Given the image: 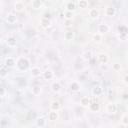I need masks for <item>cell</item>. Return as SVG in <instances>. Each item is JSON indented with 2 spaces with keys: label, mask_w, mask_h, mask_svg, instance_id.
Returning <instances> with one entry per match:
<instances>
[{
  "label": "cell",
  "mask_w": 128,
  "mask_h": 128,
  "mask_svg": "<svg viewBox=\"0 0 128 128\" xmlns=\"http://www.w3.org/2000/svg\"><path fill=\"white\" fill-rule=\"evenodd\" d=\"M82 56H83V59L84 60H90L91 57H92V53H91V51H86V52L83 53Z\"/></svg>",
  "instance_id": "31"
},
{
  "label": "cell",
  "mask_w": 128,
  "mask_h": 128,
  "mask_svg": "<svg viewBox=\"0 0 128 128\" xmlns=\"http://www.w3.org/2000/svg\"><path fill=\"white\" fill-rule=\"evenodd\" d=\"M50 88H51L52 92H54V93H59V92H60V90H61L60 82H59V81H55V82H53V83L51 84Z\"/></svg>",
  "instance_id": "16"
},
{
  "label": "cell",
  "mask_w": 128,
  "mask_h": 128,
  "mask_svg": "<svg viewBox=\"0 0 128 128\" xmlns=\"http://www.w3.org/2000/svg\"><path fill=\"white\" fill-rule=\"evenodd\" d=\"M75 8H76V5L73 1H69L66 4V10H68V11H75Z\"/></svg>",
  "instance_id": "28"
},
{
  "label": "cell",
  "mask_w": 128,
  "mask_h": 128,
  "mask_svg": "<svg viewBox=\"0 0 128 128\" xmlns=\"http://www.w3.org/2000/svg\"><path fill=\"white\" fill-rule=\"evenodd\" d=\"M127 1H128V0H127Z\"/></svg>",
  "instance_id": "38"
},
{
  "label": "cell",
  "mask_w": 128,
  "mask_h": 128,
  "mask_svg": "<svg viewBox=\"0 0 128 128\" xmlns=\"http://www.w3.org/2000/svg\"><path fill=\"white\" fill-rule=\"evenodd\" d=\"M118 111V106L116 103H109L106 106V112L109 114H114Z\"/></svg>",
  "instance_id": "3"
},
{
  "label": "cell",
  "mask_w": 128,
  "mask_h": 128,
  "mask_svg": "<svg viewBox=\"0 0 128 128\" xmlns=\"http://www.w3.org/2000/svg\"><path fill=\"white\" fill-rule=\"evenodd\" d=\"M43 77H44V79H45V80H47V81L52 80V79H53V77H54V73H53V71H52V70L47 69V70H45V71L43 72Z\"/></svg>",
  "instance_id": "19"
},
{
  "label": "cell",
  "mask_w": 128,
  "mask_h": 128,
  "mask_svg": "<svg viewBox=\"0 0 128 128\" xmlns=\"http://www.w3.org/2000/svg\"><path fill=\"white\" fill-rule=\"evenodd\" d=\"M81 89V85L79 84V82L77 81H73L71 84H70V90L72 92H79Z\"/></svg>",
  "instance_id": "20"
},
{
  "label": "cell",
  "mask_w": 128,
  "mask_h": 128,
  "mask_svg": "<svg viewBox=\"0 0 128 128\" xmlns=\"http://www.w3.org/2000/svg\"><path fill=\"white\" fill-rule=\"evenodd\" d=\"M116 14V9L113 6H107L105 9V15L108 17H113Z\"/></svg>",
  "instance_id": "10"
},
{
  "label": "cell",
  "mask_w": 128,
  "mask_h": 128,
  "mask_svg": "<svg viewBox=\"0 0 128 128\" xmlns=\"http://www.w3.org/2000/svg\"><path fill=\"white\" fill-rule=\"evenodd\" d=\"M127 57H128V52H127Z\"/></svg>",
  "instance_id": "37"
},
{
  "label": "cell",
  "mask_w": 128,
  "mask_h": 128,
  "mask_svg": "<svg viewBox=\"0 0 128 128\" xmlns=\"http://www.w3.org/2000/svg\"><path fill=\"white\" fill-rule=\"evenodd\" d=\"M16 66H17V68H18L19 71H25V70H27L29 68L30 61L26 57H20L16 61Z\"/></svg>",
  "instance_id": "1"
},
{
  "label": "cell",
  "mask_w": 128,
  "mask_h": 128,
  "mask_svg": "<svg viewBox=\"0 0 128 128\" xmlns=\"http://www.w3.org/2000/svg\"><path fill=\"white\" fill-rule=\"evenodd\" d=\"M92 94L94 95V96H96V97H99V96H101L102 95V93H103V88L100 86V85H96V86H94L93 88H92Z\"/></svg>",
  "instance_id": "6"
},
{
  "label": "cell",
  "mask_w": 128,
  "mask_h": 128,
  "mask_svg": "<svg viewBox=\"0 0 128 128\" xmlns=\"http://www.w3.org/2000/svg\"><path fill=\"white\" fill-rule=\"evenodd\" d=\"M74 16H75L74 11H68V10H66L65 13H64V18H65V20H73Z\"/></svg>",
  "instance_id": "24"
},
{
  "label": "cell",
  "mask_w": 128,
  "mask_h": 128,
  "mask_svg": "<svg viewBox=\"0 0 128 128\" xmlns=\"http://www.w3.org/2000/svg\"><path fill=\"white\" fill-rule=\"evenodd\" d=\"M89 109H90V111L93 112V113H98V112H100V110H101V106H100L99 103L94 102V103H90Z\"/></svg>",
  "instance_id": "9"
},
{
  "label": "cell",
  "mask_w": 128,
  "mask_h": 128,
  "mask_svg": "<svg viewBox=\"0 0 128 128\" xmlns=\"http://www.w3.org/2000/svg\"><path fill=\"white\" fill-rule=\"evenodd\" d=\"M14 10L17 13H21L24 10V4H23V2L22 1H16L14 3Z\"/></svg>",
  "instance_id": "13"
},
{
  "label": "cell",
  "mask_w": 128,
  "mask_h": 128,
  "mask_svg": "<svg viewBox=\"0 0 128 128\" xmlns=\"http://www.w3.org/2000/svg\"><path fill=\"white\" fill-rule=\"evenodd\" d=\"M121 123L123 126L128 127V115H123L121 118Z\"/></svg>",
  "instance_id": "30"
},
{
  "label": "cell",
  "mask_w": 128,
  "mask_h": 128,
  "mask_svg": "<svg viewBox=\"0 0 128 128\" xmlns=\"http://www.w3.org/2000/svg\"><path fill=\"white\" fill-rule=\"evenodd\" d=\"M123 82H124V84L128 85V74H126V75L124 76V78H123Z\"/></svg>",
  "instance_id": "35"
},
{
  "label": "cell",
  "mask_w": 128,
  "mask_h": 128,
  "mask_svg": "<svg viewBox=\"0 0 128 128\" xmlns=\"http://www.w3.org/2000/svg\"><path fill=\"white\" fill-rule=\"evenodd\" d=\"M6 22L8 24H15L17 22V17L12 14V13H9L7 16H6Z\"/></svg>",
  "instance_id": "22"
},
{
  "label": "cell",
  "mask_w": 128,
  "mask_h": 128,
  "mask_svg": "<svg viewBox=\"0 0 128 128\" xmlns=\"http://www.w3.org/2000/svg\"><path fill=\"white\" fill-rule=\"evenodd\" d=\"M6 43H7L8 47H10V48H14V47H16V45H17V39H16L14 36H10V37L7 38Z\"/></svg>",
  "instance_id": "8"
},
{
  "label": "cell",
  "mask_w": 128,
  "mask_h": 128,
  "mask_svg": "<svg viewBox=\"0 0 128 128\" xmlns=\"http://www.w3.org/2000/svg\"><path fill=\"white\" fill-rule=\"evenodd\" d=\"M88 14H89V17L91 18V19H93V20H96L98 17H99V11L96 9V8H91V9H89V12H88Z\"/></svg>",
  "instance_id": "11"
},
{
  "label": "cell",
  "mask_w": 128,
  "mask_h": 128,
  "mask_svg": "<svg viewBox=\"0 0 128 128\" xmlns=\"http://www.w3.org/2000/svg\"><path fill=\"white\" fill-rule=\"evenodd\" d=\"M92 40H93L94 43L100 44V43L103 41V34H101V33H99V32L95 33V34L93 35V37H92Z\"/></svg>",
  "instance_id": "17"
},
{
  "label": "cell",
  "mask_w": 128,
  "mask_h": 128,
  "mask_svg": "<svg viewBox=\"0 0 128 128\" xmlns=\"http://www.w3.org/2000/svg\"><path fill=\"white\" fill-rule=\"evenodd\" d=\"M0 75H1V78L2 79H4L6 76H8V72H7V70L5 69V68H1V73H0Z\"/></svg>",
  "instance_id": "32"
},
{
  "label": "cell",
  "mask_w": 128,
  "mask_h": 128,
  "mask_svg": "<svg viewBox=\"0 0 128 128\" xmlns=\"http://www.w3.org/2000/svg\"><path fill=\"white\" fill-rule=\"evenodd\" d=\"M46 123H47V120L43 117L37 118V120H36V126H38V127H44V126H46Z\"/></svg>",
  "instance_id": "25"
},
{
  "label": "cell",
  "mask_w": 128,
  "mask_h": 128,
  "mask_svg": "<svg viewBox=\"0 0 128 128\" xmlns=\"http://www.w3.org/2000/svg\"><path fill=\"white\" fill-rule=\"evenodd\" d=\"M121 68H122V66H121V64H120V63H118V62H116V63H113V64H112V69H113L115 72L120 71V70H121Z\"/></svg>",
  "instance_id": "29"
},
{
  "label": "cell",
  "mask_w": 128,
  "mask_h": 128,
  "mask_svg": "<svg viewBox=\"0 0 128 128\" xmlns=\"http://www.w3.org/2000/svg\"><path fill=\"white\" fill-rule=\"evenodd\" d=\"M74 37H75V33H74L73 30H67V31H65V33H64V39L66 41H71V40L74 39Z\"/></svg>",
  "instance_id": "14"
},
{
  "label": "cell",
  "mask_w": 128,
  "mask_h": 128,
  "mask_svg": "<svg viewBox=\"0 0 128 128\" xmlns=\"http://www.w3.org/2000/svg\"><path fill=\"white\" fill-rule=\"evenodd\" d=\"M49 108L50 110H56V111H59L60 108H61V104L58 100H52L49 104Z\"/></svg>",
  "instance_id": "7"
},
{
  "label": "cell",
  "mask_w": 128,
  "mask_h": 128,
  "mask_svg": "<svg viewBox=\"0 0 128 128\" xmlns=\"http://www.w3.org/2000/svg\"><path fill=\"white\" fill-rule=\"evenodd\" d=\"M41 91H42V89H41L40 86H33L32 89H31V92H32V94H33L34 96L39 95V94L41 93Z\"/></svg>",
  "instance_id": "27"
},
{
  "label": "cell",
  "mask_w": 128,
  "mask_h": 128,
  "mask_svg": "<svg viewBox=\"0 0 128 128\" xmlns=\"http://www.w3.org/2000/svg\"><path fill=\"white\" fill-rule=\"evenodd\" d=\"M4 64H5V66L8 67V68H12V67L15 66V64H16V60H15L13 57H7V58L5 59Z\"/></svg>",
  "instance_id": "12"
},
{
  "label": "cell",
  "mask_w": 128,
  "mask_h": 128,
  "mask_svg": "<svg viewBox=\"0 0 128 128\" xmlns=\"http://www.w3.org/2000/svg\"><path fill=\"white\" fill-rule=\"evenodd\" d=\"M43 6V2L41 0H32L31 1V7L35 10H38V9H41Z\"/></svg>",
  "instance_id": "18"
},
{
  "label": "cell",
  "mask_w": 128,
  "mask_h": 128,
  "mask_svg": "<svg viewBox=\"0 0 128 128\" xmlns=\"http://www.w3.org/2000/svg\"><path fill=\"white\" fill-rule=\"evenodd\" d=\"M97 30H98V32H99V33H101V34H105V33L109 32L110 27H109V25H107V24L103 23V24H99V25H98Z\"/></svg>",
  "instance_id": "5"
},
{
  "label": "cell",
  "mask_w": 128,
  "mask_h": 128,
  "mask_svg": "<svg viewBox=\"0 0 128 128\" xmlns=\"http://www.w3.org/2000/svg\"><path fill=\"white\" fill-rule=\"evenodd\" d=\"M88 0H79L78 1V6L80 9H87L88 8Z\"/></svg>",
  "instance_id": "26"
},
{
  "label": "cell",
  "mask_w": 128,
  "mask_h": 128,
  "mask_svg": "<svg viewBox=\"0 0 128 128\" xmlns=\"http://www.w3.org/2000/svg\"><path fill=\"white\" fill-rule=\"evenodd\" d=\"M90 103H91V101H90V98L88 96L81 97V99H80V105L82 107H89Z\"/></svg>",
  "instance_id": "21"
},
{
  "label": "cell",
  "mask_w": 128,
  "mask_h": 128,
  "mask_svg": "<svg viewBox=\"0 0 128 128\" xmlns=\"http://www.w3.org/2000/svg\"><path fill=\"white\" fill-rule=\"evenodd\" d=\"M71 23H72V20H66L65 21V27L66 28H70L71 27Z\"/></svg>",
  "instance_id": "34"
},
{
  "label": "cell",
  "mask_w": 128,
  "mask_h": 128,
  "mask_svg": "<svg viewBox=\"0 0 128 128\" xmlns=\"http://www.w3.org/2000/svg\"><path fill=\"white\" fill-rule=\"evenodd\" d=\"M125 99H127V100H128V94H126V95H125Z\"/></svg>",
  "instance_id": "36"
},
{
  "label": "cell",
  "mask_w": 128,
  "mask_h": 128,
  "mask_svg": "<svg viewBox=\"0 0 128 128\" xmlns=\"http://www.w3.org/2000/svg\"><path fill=\"white\" fill-rule=\"evenodd\" d=\"M97 60H98V62H99L100 64L105 65V64H107V63L109 62L110 58H109V55L106 54V53H99V54L97 55Z\"/></svg>",
  "instance_id": "2"
},
{
  "label": "cell",
  "mask_w": 128,
  "mask_h": 128,
  "mask_svg": "<svg viewBox=\"0 0 128 128\" xmlns=\"http://www.w3.org/2000/svg\"><path fill=\"white\" fill-rule=\"evenodd\" d=\"M5 94H6V89H5V87H1V88H0V96H1V98H4V97H5Z\"/></svg>",
  "instance_id": "33"
},
{
  "label": "cell",
  "mask_w": 128,
  "mask_h": 128,
  "mask_svg": "<svg viewBox=\"0 0 128 128\" xmlns=\"http://www.w3.org/2000/svg\"><path fill=\"white\" fill-rule=\"evenodd\" d=\"M59 119V113L56 110H50V112L48 113V120L51 122H54L56 120Z\"/></svg>",
  "instance_id": "4"
},
{
  "label": "cell",
  "mask_w": 128,
  "mask_h": 128,
  "mask_svg": "<svg viewBox=\"0 0 128 128\" xmlns=\"http://www.w3.org/2000/svg\"><path fill=\"white\" fill-rule=\"evenodd\" d=\"M30 74H31L32 77L37 78L42 74V71H41V69L39 67H32L31 70H30Z\"/></svg>",
  "instance_id": "15"
},
{
  "label": "cell",
  "mask_w": 128,
  "mask_h": 128,
  "mask_svg": "<svg viewBox=\"0 0 128 128\" xmlns=\"http://www.w3.org/2000/svg\"><path fill=\"white\" fill-rule=\"evenodd\" d=\"M41 27L43 28V29H48L50 26H51V20L50 19H48V18H42L41 19Z\"/></svg>",
  "instance_id": "23"
}]
</instances>
